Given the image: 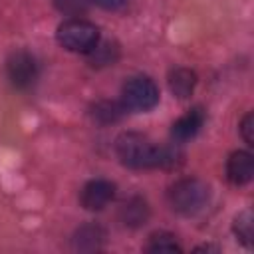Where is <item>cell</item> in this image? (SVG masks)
<instances>
[{
    "label": "cell",
    "instance_id": "52a82bcc",
    "mask_svg": "<svg viewBox=\"0 0 254 254\" xmlns=\"http://www.w3.org/2000/svg\"><path fill=\"white\" fill-rule=\"evenodd\" d=\"M204 121H206V113H204V109H202L200 105H196V107L189 109L183 117H179V119L173 123L171 135H173V139L179 141V143L189 141V139H192V137L200 131V127L204 125Z\"/></svg>",
    "mask_w": 254,
    "mask_h": 254
},
{
    "label": "cell",
    "instance_id": "5bb4252c",
    "mask_svg": "<svg viewBox=\"0 0 254 254\" xmlns=\"http://www.w3.org/2000/svg\"><path fill=\"white\" fill-rule=\"evenodd\" d=\"M232 230H234L236 238L246 248H252V242H254V226H252V212L250 210H242V212H238L234 216Z\"/></svg>",
    "mask_w": 254,
    "mask_h": 254
},
{
    "label": "cell",
    "instance_id": "9a60e30c",
    "mask_svg": "<svg viewBox=\"0 0 254 254\" xmlns=\"http://www.w3.org/2000/svg\"><path fill=\"white\" fill-rule=\"evenodd\" d=\"M117 60V48H113L111 44H97L91 52H89V62L91 65H113V62Z\"/></svg>",
    "mask_w": 254,
    "mask_h": 254
},
{
    "label": "cell",
    "instance_id": "7c38bea8",
    "mask_svg": "<svg viewBox=\"0 0 254 254\" xmlns=\"http://www.w3.org/2000/svg\"><path fill=\"white\" fill-rule=\"evenodd\" d=\"M147 252L153 254H173V252H181V244L177 242L175 234L171 232H155L149 236V242L145 246Z\"/></svg>",
    "mask_w": 254,
    "mask_h": 254
},
{
    "label": "cell",
    "instance_id": "8992f818",
    "mask_svg": "<svg viewBox=\"0 0 254 254\" xmlns=\"http://www.w3.org/2000/svg\"><path fill=\"white\" fill-rule=\"evenodd\" d=\"M115 196V185L105 179H93L83 185L79 202L85 210H103Z\"/></svg>",
    "mask_w": 254,
    "mask_h": 254
},
{
    "label": "cell",
    "instance_id": "3957f363",
    "mask_svg": "<svg viewBox=\"0 0 254 254\" xmlns=\"http://www.w3.org/2000/svg\"><path fill=\"white\" fill-rule=\"evenodd\" d=\"M56 38L60 46L65 48L67 52L89 54L99 44V28L87 20L71 18L58 26Z\"/></svg>",
    "mask_w": 254,
    "mask_h": 254
},
{
    "label": "cell",
    "instance_id": "8fae6325",
    "mask_svg": "<svg viewBox=\"0 0 254 254\" xmlns=\"http://www.w3.org/2000/svg\"><path fill=\"white\" fill-rule=\"evenodd\" d=\"M194 85H196V73L189 67H175L169 73V89L179 99L190 97V93L194 91Z\"/></svg>",
    "mask_w": 254,
    "mask_h": 254
},
{
    "label": "cell",
    "instance_id": "2e32d148",
    "mask_svg": "<svg viewBox=\"0 0 254 254\" xmlns=\"http://www.w3.org/2000/svg\"><path fill=\"white\" fill-rule=\"evenodd\" d=\"M56 8L67 16H79L87 10L89 0H54Z\"/></svg>",
    "mask_w": 254,
    "mask_h": 254
},
{
    "label": "cell",
    "instance_id": "4fadbf2b",
    "mask_svg": "<svg viewBox=\"0 0 254 254\" xmlns=\"http://www.w3.org/2000/svg\"><path fill=\"white\" fill-rule=\"evenodd\" d=\"M127 109L123 107V103H117V101H99L93 105L91 109V115L93 119H97L99 123H115L123 117Z\"/></svg>",
    "mask_w": 254,
    "mask_h": 254
},
{
    "label": "cell",
    "instance_id": "e0dca14e",
    "mask_svg": "<svg viewBox=\"0 0 254 254\" xmlns=\"http://www.w3.org/2000/svg\"><path fill=\"white\" fill-rule=\"evenodd\" d=\"M240 135L244 137V141L248 145H254V115L246 113L242 123H240Z\"/></svg>",
    "mask_w": 254,
    "mask_h": 254
},
{
    "label": "cell",
    "instance_id": "9c48e42d",
    "mask_svg": "<svg viewBox=\"0 0 254 254\" xmlns=\"http://www.w3.org/2000/svg\"><path fill=\"white\" fill-rule=\"evenodd\" d=\"M151 216V210H149V204L145 198L141 196H133L129 200H125L119 208V220L129 226V228H139L143 226Z\"/></svg>",
    "mask_w": 254,
    "mask_h": 254
},
{
    "label": "cell",
    "instance_id": "5b68a950",
    "mask_svg": "<svg viewBox=\"0 0 254 254\" xmlns=\"http://www.w3.org/2000/svg\"><path fill=\"white\" fill-rule=\"evenodd\" d=\"M6 71H8V77H10L14 87L28 89L38 79L36 58L30 52H26V50H18V52L10 54V58L6 62Z\"/></svg>",
    "mask_w": 254,
    "mask_h": 254
},
{
    "label": "cell",
    "instance_id": "7a4b0ae2",
    "mask_svg": "<svg viewBox=\"0 0 254 254\" xmlns=\"http://www.w3.org/2000/svg\"><path fill=\"white\" fill-rule=\"evenodd\" d=\"M167 198H169V204L175 212L185 214V216H192L206 206V202L210 198V189L200 179L189 177V179L177 181L169 189Z\"/></svg>",
    "mask_w": 254,
    "mask_h": 254
},
{
    "label": "cell",
    "instance_id": "6da1fadb",
    "mask_svg": "<svg viewBox=\"0 0 254 254\" xmlns=\"http://www.w3.org/2000/svg\"><path fill=\"white\" fill-rule=\"evenodd\" d=\"M119 161L129 169H171L181 163V153L173 147L155 145L141 133H121L115 141Z\"/></svg>",
    "mask_w": 254,
    "mask_h": 254
},
{
    "label": "cell",
    "instance_id": "277c9868",
    "mask_svg": "<svg viewBox=\"0 0 254 254\" xmlns=\"http://www.w3.org/2000/svg\"><path fill=\"white\" fill-rule=\"evenodd\" d=\"M121 103L131 111H149L159 103V87L147 75L129 77L121 89Z\"/></svg>",
    "mask_w": 254,
    "mask_h": 254
},
{
    "label": "cell",
    "instance_id": "30bf717a",
    "mask_svg": "<svg viewBox=\"0 0 254 254\" xmlns=\"http://www.w3.org/2000/svg\"><path fill=\"white\" fill-rule=\"evenodd\" d=\"M103 240H105V230L99 224H83L75 230L71 244L79 252H93L103 246Z\"/></svg>",
    "mask_w": 254,
    "mask_h": 254
},
{
    "label": "cell",
    "instance_id": "ac0fdd59",
    "mask_svg": "<svg viewBox=\"0 0 254 254\" xmlns=\"http://www.w3.org/2000/svg\"><path fill=\"white\" fill-rule=\"evenodd\" d=\"M93 2L101 8H105V10H117V8L127 4V0H93Z\"/></svg>",
    "mask_w": 254,
    "mask_h": 254
},
{
    "label": "cell",
    "instance_id": "ba28073f",
    "mask_svg": "<svg viewBox=\"0 0 254 254\" xmlns=\"http://www.w3.org/2000/svg\"><path fill=\"white\" fill-rule=\"evenodd\" d=\"M254 175V157L248 151H234L226 161V179L240 187L252 181Z\"/></svg>",
    "mask_w": 254,
    "mask_h": 254
}]
</instances>
